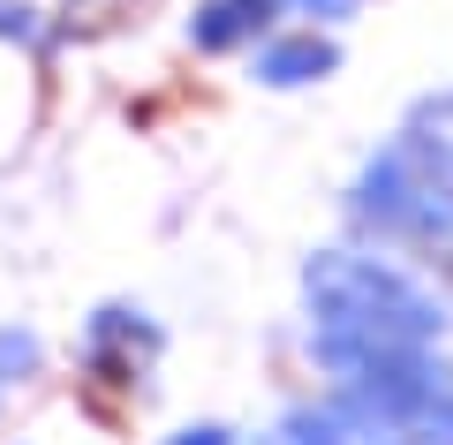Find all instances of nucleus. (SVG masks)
I'll return each instance as SVG.
<instances>
[{"label":"nucleus","instance_id":"1","mask_svg":"<svg viewBox=\"0 0 453 445\" xmlns=\"http://www.w3.org/2000/svg\"><path fill=\"white\" fill-rule=\"evenodd\" d=\"M257 68H265V83H303V76H325V68H333V46L295 38V46H273Z\"/></svg>","mask_w":453,"mask_h":445}]
</instances>
